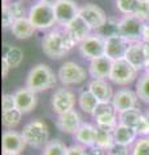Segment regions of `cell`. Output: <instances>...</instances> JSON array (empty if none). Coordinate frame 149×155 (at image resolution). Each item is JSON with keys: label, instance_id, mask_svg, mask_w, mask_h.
I'll return each mask as SVG.
<instances>
[{"label": "cell", "instance_id": "6da1fadb", "mask_svg": "<svg viewBox=\"0 0 149 155\" xmlns=\"http://www.w3.org/2000/svg\"><path fill=\"white\" fill-rule=\"evenodd\" d=\"M78 45V41L62 27H55L47 31L42 39V49L44 54L52 60H60L65 57L73 48Z\"/></svg>", "mask_w": 149, "mask_h": 155}, {"label": "cell", "instance_id": "7a4b0ae2", "mask_svg": "<svg viewBox=\"0 0 149 155\" xmlns=\"http://www.w3.org/2000/svg\"><path fill=\"white\" fill-rule=\"evenodd\" d=\"M57 76L53 70L46 64H38L29 71L26 76V87L34 91L35 93H40L48 89L55 88L57 84Z\"/></svg>", "mask_w": 149, "mask_h": 155}, {"label": "cell", "instance_id": "3957f363", "mask_svg": "<svg viewBox=\"0 0 149 155\" xmlns=\"http://www.w3.org/2000/svg\"><path fill=\"white\" fill-rule=\"evenodd\" d=\"M27 18L36 30L40 31H49L57 25L53 5L43 2H36L29 8Z\"/></svg>", "mask_w": 149, "mask_h": 155}, {"label": "cell", "instance_id": "277c9868", "mask_svg": "<svg viewBox=\"0 0 149 155\" xmlns=\"http://www.w3.org/2000/svg\"><path fill=\"white\" fill-rule=\"evenodd\" d=\"M21 133L27 146H31L35 149H43L49 142V129H48V125L43 120H39V119H35L32 122L27 123L21 130Z\"/></svg>", "mask_w": 149, "mask_h": 155}, {"label": "cell", "instance_id": "5b68a950", "mask_svg": "<svg viewBox=\"0 0 149 155\" xmlns=\"http://www.w3.org/2000/svg\"><path fill=\"white\" fill-rule=\"evenodd\" d=\"M57 76H59V80L64 87L79 85L86 81L88 76V71L78 62L66 61L60 66Z\"/></svg>", "mask_w": 149, "mask_h": 155}, {"label": "cell", "instance_id": "8992f818", "mask_svg": "<svg viewBox=\"0 0 149 155\" xmlns=\"http://www.w3.org/2000/svg\"><path fill=\"white\" fill-rule=\"evenodd\" d=\"M137 79V70L128 61L119 60L113 62L112 72H110L109 80L117 85H130Z\"/></svg>", "mask_w": 149, "mask_h": 155}, {"label": "cell", "instance_id": "52a82bcc", "mask_svg": "<svg viewBox=\"0 0 149 155\" xmlns=\"http://www.w3.org/2000/svg\"><path fill=\"white\" fill-rule=\"evenodd\" d=\"M79 54L88 61L105 56V38L100 34H91L78 45Z\"/></svg>", "mask_w": 149, "mask_h": 155}, {"label": "cell", "instance_id": "ba28073f", "mask_svg": "<svg viewBox=\"0 0 149 155\" xmlns=\"http://www.w3.org/2000/svg\"><path fill=\"white\" fill-rule=\"evenodd\" d=\"M76 102H78V97H75L73 92L69 88H65V87L57 88L51 97L52 110L57 115L68 113L70 110H74Z\"/></svg>", "mask_w": 149, "mask_h": 155}, {"label": "cell", "instance_id": "9c48e42d", "mask_svg": "<svg viewBox=\"0 0 149 155\" xmlns=\"http://www.w3.org/2000/svg\"><path fill=\"white\" fill-rule=\"evenodd\" d=\"M57 26L65 28L79 16V8L74 0H60L53 5Z\"/></svg>", "mask_w": 149, "mask_h": 155}, {"label": "cell", "instance_id": "30bf717a", "mask_svg": "<svg viewBox=\"0 0 149 155\" xmlns=\"http://www.w3.org/2000/svg\"><path fill=\"white\" fill-rule=\"evenodd\" d=\"M145 22L136 16H123L121 18V36L128 43L141 41Z\"/></svg>", "mask_w": 149, "mask_h": 155}, {"label": "cell", "instance_id": "8fae6325", "mask_svg": "<svg viewBox=\"0 0 149 155\" xmlns=\"http://www.w3.org/2000/svg\"><path fill=\"white\" fill-rule=\"evenodd\" d=\"M79 16L92 27V30H96V31L100 30L108 19L107 14H105L103 9L92 3L82 5L79 8Z\"/></svg>", "mask_w": 149, "mask_h": 155}, {"label": "cell", "instance_id": "7c38bea8", "mask_svg": "<svg viewBox=\"0 0 149 155\" xmlns=\"http://www.w3.org/2000/svg\"><path fill=\"white\" fill-rule=\"evenodd\" d=\"M130 44H131V43H128L126 39L121 35L105 38V56L110 58L113 62L119 61V60H124Z\"/></svg>", "mask_w": 149, "mask_h": 155}, {"label": "cell", "instance_id": "4fadbf2b", "mask_svg": "<svg viewBox=\"0 0 149 155\" xmlns=\"http://www.w3.org/2000/svg\"><path fill=\"white\" fill-rule=\"evenodd\" d=\"M137 101H139V97L135 91L122 88V89H118L117 92H114L112 104L117 113H122V111L136 109Z\"/></svg>", "mask_w": 149, "mask_h": 155}, {"label": "cell", "instance_id": "5bb4252c", "mask_svg": "<svg viewBox=\"0 0 149 155\" xmlns=\"http://www.w3.org/2000/svg\"><path fill=\"white\" fill-rule=\"evenodd\" d=\"M124 60L128 61L137 71L145 70L148 61H149V56L145 49V44H144L143 41L131 43L128 47V51L126 53Z\"/></svg>", "mask_w": 149, "mask_h": 155}, {"label": "cell", "instance_id": "9a60e30c", "mask_svg": "<svg viewBox=\"0 0 149 155\" xmlns=\"http://www.w3.org/2000/svg\"><path fill=\"white\" fill-rule=\"evenodd\" d=\"M26 146H27V145L25 142V140H23L21 132H17V130H14V129L4 130V133L2 136L3 151L21 154L23 150H25Z\"/></svg>", "mask_w": 149, "mask_h": 155}, {"label": "cell", "instance_id": "2e32d148", "mask_svg": "<svg viewBox=\"0 0 149 155\" xmlns=\"http://www.w3.org/2000/svg\"><path fill=\"white\" fill-rule=\"evenodd\" d=\"M14 98H16V106L17 109L21 111L22 114H29L36 107L38 104V93L31 91L27 87H22V88L17 89L14 92Z\"/></svg>", "mask_w": 149, "mask_h": 155}, {"label": "cell", "instance_id": "e0dca14e", "mask_svg": "<svg viewBox=\"0 0 149 155\" xmlns=\"http://www.w3.org/2000/svg\"><path fill=\"white\" fill-rule=\"evenodd\" d=\"M82 118L78 111L75 110H70L68 113L60 114L57 115V120H56V125L61 132L64 133H69V134H74L78 128L82 125Z\"/></svg>", "mask_w": 149, "mask_h": 155}, {"label": "cell", "instance_id": "ac0fdd59", "mask_svg": "<svg viewBox=\"0 0 149 155\" xmlns=\"http://www.w3.org/2000/svg\"><path fill=\"white\" fill-rule=\"evenodd\" d=\"M113 61L107 56L99 57L96 60L90 61L88 65V74L92 79H109L112 72Z\"/></svg>", "mask_w": 149, "mask_h": 155}, {"label": "cell", "instance_id": "d6986e66", "mask_svg": "<svg viewBox=\"0 0 149 155\" xmlns=\"http://www.w3.org/2000/svg\"><path fill=\"white\" fill-rule=\"evenodd\" d=\"M87 88L92 92L99 102H112L114 92L107 79H92Z\"/></svg>", "mask_w": 149, "mask_h": 155}, {"label": "cell", "instance_id": "ffe728a7", "mask_svg": "<svg viewBox=\"0 0 149 155\" xmlns=\"http://www.w3.org/2000/svg\"><path fill=\"white\" fill-rule=\"evenodd\" d=\"M96 133H97L96 125L91 123H82V125L73 136L76 143L87 149L96 143Z\"/></svg>", "mask_w": 149, "mask_h": 155}, {"label": "cell", "instance_id": "44dd1931", "mask_svg": "<svg viewBox=\"0 0 149 155\" xmlns=\"http://www.w3.org/2000/svg\"><path fill=\"white\" fill-rule=\"evenodd\" d=\"M113 136H114L115 143L128 146V147H131L132 145L136 142V140L139 138L135 129L132 127H128L126 124H122V123H118V125L114 128Z\"/></svg>", "mask_w": 149, "mask_h": 155}, {"label": "cell", "instance_id": "7402d4cb", "mask_svg": "<svg viewBox=\"0 0 149 155\" xmlns=\"http://www.w3.org/2000/svg\"><path fill=\"white\" fill-rule=\"evenodd\" d=\"M65 30L68 31L76 41H78V44L80 41H83L87 36H90L91 34H92V31H93L92 27H91L80 16L76 17L69 26H66Z\"/></svg>", "mask_w": 149, "mask_h": 155}, {"label": "cell", "instance_id": "603a6c76", "mask_svg": "<svg viewBox=\"0 0 149 155\" xmlns=\"http://www.w3.org/2000/svg\"><path fill=\"white\" fill-rule=\"evenodd\" d=\"M9 30H11L12 35L16 39L25 40V39H29V38H31L32 35H34L36 28L34 27V25L31 23L30 19H29L27 17H25V18L16 19Z\"/></svg>", "mask_w": 149, "mask_h": 155}, {"label": "cell", "instance_id": "cb8c5ba5", "mask_svg": "<svg viewBox=\"0 0 149 155\" xmlns=\"http://www.w3.org/2000/svg\"><path fill=\"white\" fill-rule=\"evenodd\" d=\"M99 104L100 102L97 101V98L92 94V92H91L88 88L80 91V93L78 94V105L82 109V111H84L86 114L93 115Z\"/></svg>", "mask_w": 149, "mask_h": 155}, {"label": "cell", "instance_id": "d4e9b609", "mask_svg": "<svg viewBox=\"0 0 149 155\" xmlns=\"http://www.w3.org/2000/svg\"><path fill=\"white\" fill-rule=\"evenodd\" d=\"M95 122H96V127L100 128H105V129H110L114 130V128L118 125V113L117 111H109L105 114H100L97 116H95Z\"/></svg>", "mask_w": 149, "mask_h": 155}, {"label": "cell", "instance_id": "484cf974", "mask_svg": "<svg viewBox=\"0 0 149 155\" xmlns=\"http://www.w3.org/2000/svg\"><path fill=\"white\" fill-rule=\"evenodd\" d=\"M143 116H144V114L136 107V109H131V110H127V111L118 113V122L122 123V124H126L128 127H132L135 129V127L141 120Z\"/></svg>", "mask_w": 149, "mask_h": 155}, {"label": "cell", "instance_id": "4316f807", "mask_svg": "<svg viewBox=\"0 0 149 155\" xmlns=\"http://www.w3.org/2000/svg\"><path fill=\"white\" fill-rule=\"evenodd\" d=\"M3 57L8 61L11 69H16V67L20 66L22 64V61H23V51L21 49L20 47L7 45Z\"/></svg>", "mask_w": 149, "mask_h": 155}, {"label": "cell", "instance_id": "83f0119b", "mask_svg": "<svg viewBox=\"0 0 149 155\" xmlns=\"http://www.w3.org/2000/svg\"><path fill=\"white\" fill-rule=\"evenodd\" d=\"M101 36L104 38H110V36H115V35H121V19L118 18H113V17H108L107 22L104 23V26L97 30Z\"/></svg>", "mask_w": 149, "mask_h": 155}, {"label": "cell", "instance_id": "f1b7e54d", "mask_svg": "<svg viewBox=\"0 0 149 155\" xmlns=\"http://www.w3.org/2000/svg\"><path fill=\"white\" fill-rule=\"evenodd\" d=\"M22 115L23 114L18 109H13V110H9V111H3V113H2L3 127H5L7 129L16 128L17 125L21 123Z\"/></svg>", "mask_w": 149, "mask_h": 155}, {"label": "cell", "instance_id": "f546056e", "mask_svg": "<svg viewBox=\"0 0 149 155\" xmlns=\"http://www.w3.org/2000/svg\"><path fill=\"white\" fill-rule=\"evenodd\" d=\"M141 0H115V7L123 16H136Z\"/></svg>", "mask_w": 149, "mask_h": 155}, {"label": "cell", "instance_id": "4dcf8cb0", "mask_svg": "<svg viewBox=\"0 0 149 155\" xmlns=\"http://www.w3.org/2000/svg\"><path fill=\"white\" fill-rule=\"evenodd\" d=\"M135 92L139 100H141L145 104H149V72H144L137 79Z\"/></svg>", "mask_w": 149, "mask_h": 155}, {"label": "cell", "instance_id": "1f68e13d", "mask_svg": "<svg viewBox=\"0 0 149 155\" xmlns=\"http://www.w3.org/2000/svg\"><path fill=\"white\" fill-rule=\"evenodd\" d=\"M96 129H97V133H96V145L101 146L105 150H109L115 143L113 130L100 128V127H96Z\"/></svg>", "mask_w": 149, "mask_h": 155}, {"label": "cell", "instance_id": "d6a6232c", "mask_svg": "<svg viewBox=\"0 0 149 155\" xmlns=\"http://www.w3.org/2000/svg\"><path fill=\"white\" fill-rule=\"evenodd\" d=\"M68 147L61 140H49V142L43 147L42 155H66Z\"/></svg>", "mask_w": 149, "mask_h": 155}, {"label": "cell", "instance_id": "836d02e7", "mask_svg": "<svg viewBox=\"0 0 149 155\" xmlns=\"http://www.w3.org/2000/svg\"><path fill=\"white\" fill-rule=\"evenodd\" d=\"M7 4L8 9L11 11L12 16L14 17V19H20V18H25L27 17L29 11H26L25 5L21 0H8V2H3Z\"/></svg>", "mask_w": 149, "mask_h": 155}, {"label": "cell", "instance_id": "e575fe53", "mask_svg": "<svg viewBox=\"0 0 149 155\" xmlns=\"http://www.w3.org/2000/svg\"><path fill=\"white\" fill-rule=\"evenodd\" d=\"M131 155H149V137H139L131 146Z\"/></svg>", "mask_w": 149, "mask_h": 155}, {"label": "cell", "instance_id": "d590c367", "mask_svg": "<svg viewBox=\"0 0 149 155\" xmlns=\"http://www.w3.org/2000/svg\"><path fill=\"white\" fill-rule=\"evenodd\" d=\"M14 21H16V19L12 16L11 11L8 9L7 4L3 3V7H2V26H3V28H11Z\"/></svg>", "mask_w": 149, "mask_h": 155}, {"label": "cell", "instance_id": "8d00e7d4", "mask_svg": "<svg viewBox=\"0 0 149 155\" xmlns=\"http://www.w3.org/2000/svg\"><path fill=\"white\" fill-rule=\"evenodd\" d=\"M17 109L16 106V98H14V94L11 93H5L2 97V111H9Z\"/></svg>", "mask_w": 149, "mask_h": 155}, {"label": "cell", "instance_id": "74e56055", "mask_svg": "<svg viewBox=\"0 0 149 155\" xmlns=\"http://www.w3.org/2000/svg\"><path fill=\"white\" fill-rule=\"evenodd\" d=\"M136 17L145 23H149V0H141L140 8L136 13Z\"/></svg>", "mask_w": 149, "mask_h": 155}, {"label": "cell", "instance_id": "f35d334b", "mask_svg": "<svg viewBox=\"0 0 149 155\" xmlns=\"http://www.w3.org/2000/svg\"><path fill=\"white\" fill-rule=\"evenodd\" d=\"M108 155H131V147L114 143L113 146L108 150Z\"/></svg>", "mask_w": 149, "mask_h": 155}, {"label": "cell", "instance_id": "ab89813d", "mask_svg": "<svg viewBox=\"0 0 149 155\" xmlns=\"http://www.w3.org/2000/svg\"><path fill=\"white\" fill-rule=\"evenodd\" d=\"M66 155H88V153H87V149L86 147L75 143V145H71V146L68 147Z\"/></svg>", "mask_w": 149, "mask_h": 155}, {"label": "cell", "instance_id": "60d3db41", "mask_svg": "<svg viewBox=\"0 0 149 155\" xmlns=\"http://www.w3.org/2000/svg\"><path fill=\"white\" fill-rule=\"evenodd\" d=\"M87 153L88 155H108V150H105L101 146L95 143L91 147H87Z\"/></svg>", "mask_w": 149, "mask_h": 155}, {"label": "cell", "instance_id": "b9f144b4", "mask_svg": "<svg viewBox=\"0 0 149 155\" xmlns=\"http://www.w3.org/2000/svg\"><path fill=\"white\" fill-rule=\"evenodd\" d=\"M9 70H11V66H9L8 61L3 57V58H2V75H3V79H4V78H7V76H8Z\"/></svg>", "mask_w": 149, "mask_h": 155}, {"label": "cell", "instance_id": "7bdbcfd3", "mask_svg": "<svg viewBox=\"0 0 149 155\" xmlns=\"http://www.w3.org/2000/svg\"><path fill=\"white\" fill-rule=\"evenodd\" d=\"M141 41L143 43H149V23H145V26H144Z\"/></svg>", "mask_w": 149, "mask_h": 155}, {"label": "cell", "instance_id": "ee69618b", "mask_svg": "<svg viewBox=\"0 0 149 155\" xmlns=\"http://www.w3.org/2000/svg\"><path fill=\"white\" fill-rule=\"evenodd\" d=\"M38 2H43V3H47V4H51V5H55L60 2V0H38Z\"/></svg>", "mask_w": 149, "mask_h": 155}, {"label": "cell", "instance_id": "f6af8a7d", "mask_svg": "<svg viewBox=\"0 0 149 155\" xmlns=\"http://www.w3.org/2000/svg\"><path fill=\"white\" fill-rule=\"evenodd\" d=\"M2 155H20V154H14V153H5V151H3Z\"/></svg>", "mask_w": 149, "mask_h": 155}, {"label": "cell", "instance_id": "bcb514c9", "mask_svg": "<svg viewBox=\"0 0 149 155\" xmlns=\"http://www.w3.org/2000/svg\"><path fill=\"white\" fill-rule=\"evenodd\" d=\"M145 118H147V120H148V123H149V110L145 113Z\"/></svg>", "mask_w": 149, "mask_h": 155}, {"label": "cell", "instance_id": "7dc6e473", "mask_svg": "<svg viewBox=\"0 0 149 155\" xmlns=\"http://www.w3.org/2000/svg\"><path fill=\"white\" fill-rule=\"evenodd\" d=\"M145 72H149V61H148V65L145 67Z\"/></svg>", "mask_w": 149, "mask_h": 155}, {"label": "cell", "instance_id": "c3c4849f", "mask_svg": "<svg viewBox=\"0 0 149 155\" xmlns=\"http://www.w3.org/2000/svg\"><path fill=\"white\" fill-rule=\"evenodd\" d=\"M3 2H8V0H3Z\"/></svg>", "mask_w": 149, "mask_h": 155}]
</instances>
